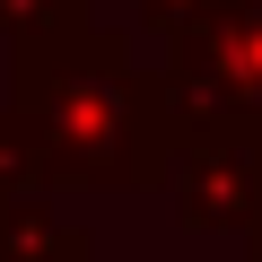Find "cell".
<instances>
[{
  "instance_id": "6da1fadb",
  "label": "cell",
  "mask_w": 262,
  "mask_h": 262,
  "mask_svg": "<svg viewBox=\"0 0 262 262\" xmlns=\"http://www.w3.org/2000/svg\"><path fill=\"white\" fill-rule=\"evenodd\" d=\"M175 122V88L140 79L88 18H61L18 44V105L0 140H18V175L35 184H158Z\"/></svg>"
}]
</instances>
